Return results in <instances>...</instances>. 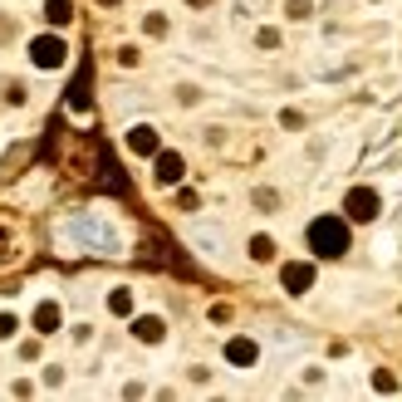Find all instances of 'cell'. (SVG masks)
<instances>
[{"label":"cell","mask_w":402,"mask_h":402,"mask_svg":"<svg viewBox=\"0 0 402 402\" xmlns=\"http://www.w3.org/2000/svg\"><path fill=\"white\" fill-rule=\"evenodd\" d=\"M284 284L300 295V290H309V284H314V270L309 265H284Z\"/></svg>","instance_id":"cell-5"},{"label":"cell","mask_w":402,"mask_h":402,"mask_svg":"<svg viewBox=\"0 0 402 402\" xmlns=\"http://www.w3.org/2000/svg\"><path fill=\"white\" fill-rule=\"evenodd\" d=\"M309 246L319 250V255H343V250H349V226H343V221H334V216H319L314 226H309Z\"/></svg>","instance_id":"cell-1"},{"label":"cell","mask_w":402,"mask_h":402,"mask_svg":"<svg viewBox=\"0 0 402 402\" xmlns=\"http://www.w3.org/2000/svg\"><path fill=\"white\" fill-rule=\"evenodd\" d=\"M349 216H354V221H373V216H378V192H368V187L349 192Z\"/></svg>","instance_id":"cell-2"},{"label":"cell","mask_w":402,"mask_h":402,"mask_svg":"<svg viewBox=\"0 0 402 402\" xmlns=\"http://www.w3.org/2000/svg\"><path fill=\"white\" fill-rule=\"evenodd\" d=\"M250 255H255V260H270V255H275L270 236H255V241H250Z\"/></svg>","instance_id":"cell-11"},{"label":"cell","mask_w":402,"mask_h":402,"mask_svg":"<svg viewBox=\"0 0 402 402\" xmlns=\"http://www.w3.org/2000/svg\"><path fill=\"white\" fill-rule=\"evenodd\" d=\"M35 64H39V69L64 64V44H60V39H35Z\"/></svg>","instance_id":"cell-3"},{"label":"cell","mask_w":402,"mask_h":402,"mask_svg":"<svg viewBox=\"0 0 402 402\" xmlns=\"http://www.w3.org/2000/svg\"><path fill=\"white\" fill-rule=\"evenodd\" d=\"M108 304H113V314H128V309H133V300H128V290H118V295H113Z\"/></svg>","instance_id":"cell-12"},{"label":"cell","mask_w":402,"mask_h":402,"mask_svg":"<svg viewBox=\"0 0 402 402\" xmlns=\"http://www.w3.org/2000/svg\"><path fill=\"white\" fill-rule=\"evenodd\" d=\"M0 260H6V236H0Z\"/></svg>","instance_id":"cell-14"},{"label":"cell","mask_w":402,"mask_h":402,"mask_svg":"<svg viewBox=\"0 0 402 402\" xmlns=\"http://www.w3.org/2000/svg\"><path fill=\"white\" fill-rule=\"evenodd\" d=\"M226 358L231 363H255V343H246V338H236L231 349H226Z\"/></svg>","instance_id":"cell-7"},{"label":"cell","mask_w":402,"mask_h":402,"mask_svg":"<svg viewBox=\"0 0 402 402\" xmlns=\"http://www.w3.org/2000/svg\"><path fill=\"white\" fill-rule=\"evenodd\" d=\"M35 324H39V334H54V329H60V309H54V304H39Z\"/></svg>","instance_id":"cell-8"},{"label":"cell","mask_w":402,"mask_h":402,"mask_svg":"<svg viewBox=\"0 0 402 402\" xmlns=\"http://www.w3.org/2000/svg\"><path fill=\"white\" fill-rule=\"evenodd\" d=\"M128 147H133V152H157V133H152V128H133V133H128Z\"/></svg>","instance_id":"cell-6"},{"label":"cell","mask_w":402,"mask_h":402,"mask_svg":"<svg viewBox=\"0 0 402 402\" xmlns=\"http://www.w3.org/2000/svg\"><path fill=\"white\" fill-rule=\"evenodd\" d=\"M10 334H15V319H10V314H0V338H10Z\"/></svg>","instance_id":"cell-13"},{"label":"cell","mask_w":402,"mask_h":402,"mask_svg":"<svg viewBox=\"0 0 402 402\" xmlns=\"http://www.w3.org/2000/svg\"><path fill=\"white\" fill-rule=\"evenodd\" d=\"M44 10H49V20H54V25H64L74 6H69V0H49V6H44Z\"/></svg>","instance_id":"cell-10"},{"label":"cell","mask_w":402,"mask_h":402,"mask_svg":"<svg viewBox=\"0 0 402 402\" xmlns=\"http://www.w3.org/2000/svg\"><path fill=\"white\" fill-rule=\"evenodd\" d=\"M138 338L157 343V338H162V319H138Z\"/></svg>","instance_id":"cell-9"},{"label":"cell","mask_w":402,"mask_h":402,"mask_svg":"<svg viewBox=\"0 0 402 402\" xmlns=\"http://www.w3.org/2000/svg\"><path fill=\"white\" fill-rule=\"evenodd\" d=\"M182 177V157L177 152H157V182H177Z\"/></svg>","instance_id":"cell-4"}]
</instances>
